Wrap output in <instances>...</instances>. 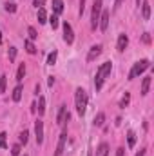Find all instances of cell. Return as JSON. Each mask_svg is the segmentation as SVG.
Returning <instances> with one entry per match:
<instances>
[{"instance_id":"6da1fadb","label":"cell","mask_w":154,"mask_h":156,"mask_svg":"<svg viewBox=\"0 0 154 156\" xmlns=\"http://www.w3.org/2000/svg\"><path fill=\"white\" fill-rule=\"evenodd\" d=\"M111 69H113V64H111V62H105V64H102V66L98 67V71H96V78H94V87H96V89H102L105 76L111 75Z\"/></svg>"},{"instance_id":"7a4b0ae2","label":"cell","mask_w":154,"mask_h":156,"mask_svg":"<svg viewBox=\"0 0 154 156\" xmlns=\"http://www.w3.org/2000/svg\"><path fill=\"white\" fill-rule=\"evenodd\" d=\"M75 104H76V113L80 116H83L85 109H87V93L82 87H78L76 93H75Z\"/></svg>"},{"instance_id":"3957f363","label":"cell","mask_w":154,"mask_h":156,"mask_svg":"<svg viewBox=\"0 0 154 156\" xmlns=\"http://www.w3.org/2000/svg\"><path fill=\"white\" fill-rule=\"evenodd\" d=\"M151 67V62L149 60H140V62H136L134 66H132V69H131V73H129V80H134V78H138L145 69H149Z\"/></svg>"},{"instance_id":"277c9868","label":"cell","mask_w":154,"mask_h":156,"mask_svg":"<svg viewBox=\"0 0 154 156\" xmlns=\"http://www.w3.org/2000/svg\"><path fill=\"white\" fill-rule=\"evenodd\" d=\"M100 15H102V0H94L93 5V15H91V27L96 29L100 24Z\"/></svg>"},{"instance_id":"5b68a950","label":"cell","mask_w":154,"mask_h":156,"mask_svg":"<svg viewBox=\"0 0 154 156\" xmlns=\"http://www.w3.org/2000/svg\"><path fill=\"white\" fill-rule=\"evenodd\" d=\"M69 120V113H67V107L62 104L60 105V109H58V118H56V122H58V125H64L65 122Z\"/></svg>"},{"instance_id":"8992f818","label":"cell","mask_w":154,"mask_h":156,"mask_svg":"<svg viewBox=\"0 0 154 156\" xmlns=\"http://www.w3.org/2000/svg\"><path fill=\"white\" fill-rule=\"evenodd\" d=\"M65 142H67V131H64V133L60 134V140H58V145H56V153H54V156H62L64 147H65Z\"/></svg>"},{"instance_id":"52a82bcc","label":"cell","mask_w":154,"mask_h":156,"mask_svg":"<svg viewBox=\"0 0 154 156\" xmlns=\"http://www.w3.org/2000/svg\"><path fill=\"white\" fill-rule=\"evenodd\" d=\"M64 40H65L67 44H73V40H75L73 27H71V24H67V22H64Z\"/></svg>"},{"instance_id":"ba28073f","label":"cell","mask_w":154,"mask_h":156,"mask_svg":"<svg viewBox=\"0 0 154 156\" xmlns=\"http://www.w3.org/2000/svg\"><path fill=\"white\" fill-rule=\"evenodd\" d=\"M35 134H37V142L42 144L44 142V122L42 120H37L35 122Z\"/></svg>"},{"instance_id":"9c48e42d","label":"cell","mask_w":154,"mask_h":156,"mask_svg":"<svg viewBox=\"0 0 154 156\" xmlns=\"http://www.w3.org/2000/svg\"><path fill=\"white\" fill-rule=\"evenodd\" d=\"M100 53H102V45H100V44L93 45V47H91V51H89V55H87V62H93L94 58H98V56H100Z\"/></svg>"},{"instance_id":"30bf717a","label":"cell","mask_w":154,"mask_h":156,"mask_svg":"<svg viewBox=\"0 0 154 156\" xmlns=\"http://www.w3.org/2000/svg\"><path fill=\"white\" fill-rule=\"evenodd\" d=\"M127 45H129V38H127V35H125V33H121V35L118 37V45H116V49H118L120 53H123Z\"/></svg>"},{"instance_id":"8fae6325","label":"cell","mask_w":154,"mask_h":156,"mask_svg":"<svg viewBox=\"0 0 154 156\" xmlns=\"http://www.w3.org/2000/svg\"><path fill=\"white\" fill-rule=\"evenodd\" d=\"M98 26H100L102 31L107 29V26H109V11H103V13L100 15V24H98Z\"/></svg>"},{"instance_id":"7c38bea8","label":"cell","mask_w":154,"mask_h":156,"mask_svg":"<svg viewBox=\"0 0 154 156\" xmlns=\"http://www.w3.org/2000/svg\"><path fill=\"white\" fill-rule=\"evenodd\" d=\"M142 16H143V20H149L151 18V4L147 0L142 2Z\"/></svg>"},{"instance_id":"4fadbf2b","label":"cell","mask_w":154,"mask_h":156,"mask_svg":"<svg viewBox=\"0 0 154 156\" xmlns=\"http://www.w3.org/2000/svg\"><path fill=\"white\" fill-rule=\"evenodd\" d=\"M96 156H109V144H100L96 149Z\"/></svg>"},{"instance_id":"5bb4252c","label":"cell","mask_w":154,"mask_h":156,"mask_svg":"<svg viewBox=\"0 0 154 156\" xmlns=\"http://www.w3.org/2000/svg\"><path fill=\"white\" fill-rule=\"evenodd\" d=\"M53 11L54 15H60L64 11V0H53Z\"/></svg>"},{"instance_id":"9a60e30c","label":"cell","mask_w":154,"mask_h":156,"mask_svg":"<svg viewBox=\"0 0 154 156\" xmlns=\"http://www.w3.org/2000/svg\"><path fill=\"white\" fill-rule=\"evenodd\" d=\"M22 93H24V87L18 83V85L15 87V91H13V100H15V102H20V98H22Z\"/></svg>"},{"instance_id":"2e32d148","label":"cell","mask_w":154,"mask_h":156,"mask_svg":"<svg viewBox=\"0 0 154 156\" xmlns=\"http://www.w3.org/2000/svg\"><path fill=\"white\" fill-rule=\"evenodd\" d=\"M149 87H151V76H145L142 82V94H147L149 93Z\"/></svg>"},{"instance_id":"e0dca14e","label":"cell","mask_w":154,"mask_h":156,"mask_svg":"<svg viewBox=\"0 0 154 156\" xmlns=\"http://www.w3.org/2000/svg\"><path fill=\"white\" fill-rule=\"evenodd\" d=\"M24 45H26V51H27L29 55H35V53H37V47H35V44H33L31 40H26Z\"/></svg>"},{"instance_id":"ac0fdd59","label":"cell","mask_w":154,"mask_h":156,"mask_svg":"<svg viewBox=\"0 0 154 156\" xmlns=\"http://www.w3.org/2000/svg\"><path fill=\"white\" fill-rule=\"evenodd\" d=\"M24 76H26V66H24V64H20V66H18V71H16V80H18V82H22Z\"/></svg>"},{"instance_id":"d6986e66","label":"cell","mask_w":154,"mask_h":156,"mask_svg":"<svg viewBox=\"0 0 154 156\" xmlns=\"http://www.w3.org/2000/svg\"><path fill=\"white\" fill-rule=\"evenodd\" d=\"M127 142H129V147H134V144H136V133L134 131L127 133Z\"/></svg>"},{"instance_id":"ffe728a7","label":"cell","mask_w":154,"mask_h":156,"mask_svg":"<svg viewBox=\"0 0 154 156\" xmlns=\"http://www.w3.org/2000/svg\"><path fill=\"white\" fill-rule=\"evenodd\" d=\"M103 122H105V113H98V115L94 116V125H96V127L103 125Z\"/></svg>"},{"instance_id":"44dd1931","label":"cell","mask_w":154,"mask_h":156,"mask_svg":"<svg viewBox=\"0 0 154 156\" xmlns=\"http://www.w3.org/2000/svg\"><path fill=\"white\" fill-rule=\"evenodd\" d=\"M38 22L40 24H45V22H47V13H45L44 7H40L38 9Z\"/></svg>"},{"instance_id":"7402d4cb","label":"cell","mask_w":154,"mask_h":156,"mask_svg":"<svg viewBox=\"0 0 154 156\" xmlns=\"http://www.w3.org/2000/svg\"><path fill=\"white\" fill-rule=\"evenodd\" d=\"M56 56H58V53H56V51L49 53V56H47V64H49V66H54V64H56Z\"/></svg>"},{"instance_id":"603a6c76","label":"cell","mask_w":154,"mask_h":156,"mask_svg":"<svg viewBox=\"0 0 154 156\" xmlns=\"http://www.w3.org/2000/svg\"><path fill=\"white\" fill-rule=\"evenodd\" d=\"M129 102H131V94H129V93H125V96L120 100V107H123V109H125V107L129 105Z\"/></svg>"},{"instance_id":"cb8c5ba5","label":"cell","mask_w":154,"mask_h":156,"mask_svg":"<svg viewBox=\"0 0 154 156\" xmlns=\"http://www.w3.org/2000/svg\"><path fill=\"white\" fill-rule=\"evenodd\" d=\"M27 33H29V38H31V42L38 38V33H37V29H35V27H31V26H29V27H27Z\"/></svg>"},{"instance_id":"d4e9b609","label":"cell","mask_w":154,"mask_h":156,"mask_svg":"<svg viewBox=\"0 0 154 156\" xmlns=\"http://www.w3.org/2000/svg\"><path fill=\"white\" fill-rule=\"evenodd\" d=\"M5 85H7V76L2 75L0 76V93H5Z\"/></svg>"},{"instance_id":"484cf974","label":"cell","mask_w":154,"mask_h":156,"mask_svg":"<svg viewBox=\"0 0 154 156\" xmlns=\"http://www.w3.org/2000/svg\"><path fill=\"white\" fill-rule=\"evenodd\" d=\"M5 11H7V13H16V4L5 2Z\"/></svg>"},{"instance_id":"4316f807","label":"cell","mask_w":154,"mask_h":156,"mask_svg":"<svg viewBox=\"0 0 154 156\" xmlns=\"http://www.w3.org/2000/svg\"><path fill=\"white\" fill-rule=\"evenodd\" d=\"M49 24H51V27H53V29H56V27H58V24H60V22H58V15H53V16L49 18Z\"/></svg>"},{"instance_id":"83f0119b","label":"cell","mask_w":154,"mask_h":156,"mask_svg":"<svg viewBox=\"0 0 154 156\" xmlns=\"http://www.w3.org/2000/svg\"><path fill=\"white\" fill-rule=\"evenodd\" d=\"M27 140H29V133H27V131H22V133H20V144H24V145H26V144H27Z\"/></svg>"},{"instance_id":"f1b7e54d","label":"cell","mask_w":154,"mask_h":156,"mask_svg":"<svg viewBox=\"0 0 154 156\" xmlns=\"http://www.w3.org/2000/svg\"><path fill=\"white\" fill-rule=\"evenodd\" d=\"M38 113H40V115H44V113H45V98H44V96H40V105H38Z\"/></svg>"},{"instance_id":"f546056e","label":"cell","mask_w":154,"mask_h":156,"mask_svg":"<svg viewBox=\"0 0 154 156\" xmlns=\"http://www.w3.org/2000/svg\"><path fill=\"white\" fill-rule=\"evenodd\" d=\"M7 56H9V60L13 62V60L16 58V47H9V51H7Z\"/></svg>"},{"instance_id":"4dcf8cb0","label":"cell","mask_w":154,"mask_h":156,"mask_svg":"<svg viewBox=\"0 0 154 156\" xmlns=\"http://www.w3.org/2000/svg\"><path fill=\"white\" fill-rule=\"evenodd\" d=\"M5 133H0V149H5L7 147V144H5Z\"/></svg>"},{"instance_id":"1f68e13d","label":"cell","mask_w":154,"mask_h":156,"mask_svg":"<svg viewBox=\"0 0 154 156\" xmlns=\"http://www.w3.org/2000/svg\"><path fill=\"white\" fill-rule=\"evenodd\" d=\"M11 154L13 156H20V145H18V144L11 147Z\"/></svg>"},{"instance_id":"d6a6232c","label":"cell","mask_w":154,"mask_h":156,"mask_svg":"<svg viewBox=\"0 0 154 156\" xmlns=\"http://www.w3.org/2000/svg\"><path fill=\"white\" fill-rule=\"evenodd\" d=\"M33 4L37 5V9H40V7H44V4H45V0H35Z\"/></svg>"},{"instance_id":"836d02e7","label":"cell","mask_w":154,"mask_h":156,"mask_svg":"<svg viewBox=\"0 0 154 156\" xmlns=\"http://www.w3.org/2000/svg\"><path fill=\"white\" fill-rule=\"evenodd\" d=\"M143 42H145V44H149V42H151V37H149V33H145V35H143Z\"/></svg>"},{"instance_id":"e575fe53","label":"cell","mask_w":154,"mask_h":156,"mask_svg":"<svg viewBox=\"0 0 154 156\" xmlns=\"http://www.w3.org/2000/svg\"><path fill=\"white\" fill-rule=\"evenodd\" d=\"M123 153H125V149H123V147H120V149L116 151V156H123Z\"/></svg>"},{"instance_id":"d590c367","label":"cell","mask_w":154,"mask_h":156,"mask_svg":"<svg viewBox=\"0 0 154 156\" xmlns=\"http://www.w3.org/2000/svg\"><path fill=\"white\" fill-rule=\"evenodd\" d=\"M121 4H123V0H114V7H116V9H118Z\"/></svg>"},{"instance_id":"8d00e7d4","label":"cell","mask_w":154,"mask_h":156,"mask_svg":"<svg viewBox=\"0 0 154 156\" xmlns=\"http://www.w3.org/2000/svg\"><path fill=\"white\" fill-rule=\"evenodd\" d=\"M136 156H145V151H143V149H142V151H140V153H136Z\"/></svg>"},{"instance_id":"74e56055","label":"cell","mask_w":154,"mask_h":156,"mask_svg":"<svg viewBox=\"0 0 154 156\" xmlns=\"http://www.w3.org/2000/svg\"><path fill=\"white\" fill-rule=\"evenodd\" d=\"M140 2H142V0H136V4H138V5H140Z\"/></svg>"},{"instance_id":"f35d334b","label":"cell","mask_w":154,"mask_h":156,"mask_svg":"<svg viewBox=\"0 0 154 156\" xmlns=\"http://www.w3.org/2000/svg\"><path fill=\"white\" fill-rule=\"evenodd\" d=\"M24 156H27V154H24Z\"/></svg>"}]
</instances>
